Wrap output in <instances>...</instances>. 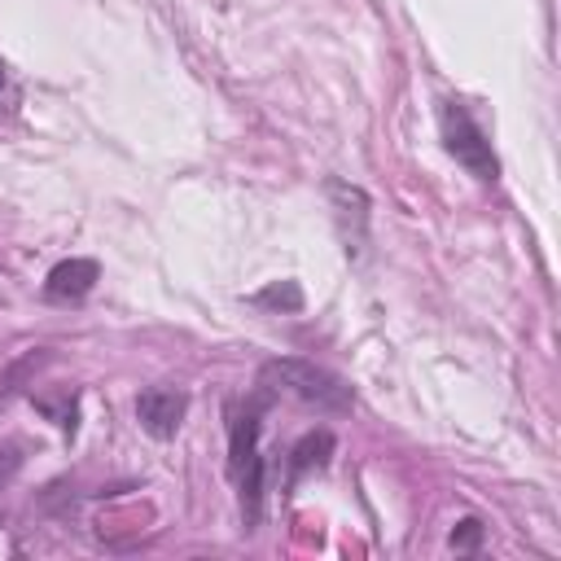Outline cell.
<instances>
[{"mask_svg":"<svg viewBox=\"0 0 561 561\" xmlns=\"http://www.w3.org/2000/svg\"><path fill=\"white\" fill-rule=\"evenodd\" d=\"M184 412H188V394L184 390H171V386H149L136 399L140 430L153 434V438H175V430L184 425Z\"/></svg>","mask_w":561,"mask_h":561,"instance_id":"obj_4","label":"cell"},{"mask_svg":"<svg viewBox=\"0 0 561 561\" xmlns=\"http://www.w3.org/2000/svg\"><path fill=\"white\" fill-rule=\"evenodd\" d=\"M438 123H443V145H447V153H451L469 175H478L482 184H491V180L500 175V162H495L491 140L482 136V127L469 118V110L456 105V101H447V105L438 110Z\"/></svg>","mask_w":561,"mask_h":561,"instance_id":"obj_3","label":"cell"},{"mask_svg":"<svg viewBox=\"0 0 561 561\" xmlns=\"http://www.w3.org/2000/svg\"><path fill=\"white\" fill-rule=\"evenodd\" d=\"M259 386L263 390H289L294 399H302L320 412H351L355 408L351 386H342L333 373H324L307 359H267L259 373Z\"/></svg>","mask_w":561,"mask_h":561,"instance_id":"obj_2","label":"cell"},{"mask_svg":"<svg viewBox=\"0 0 561 561\" xmlns=\"http://www.w3.org/2000/svg\"><path fill=\"white\" fill-rule=\"evenodd\" d=\"M4 83H9V75H4V61H0V92H4Z\"/></svg>","mask_w":561,"mask_h":561,"instance_id":"obj_9","label":"cell"},{"mask_svg":"<svg viewBox=\"0 0 561 561\" xmlns=\"http://www.w3.org/2000/svg\"><path fill=\"white\" fill-rule=\"evenodd\" d=\"M482 543V522L478 517H465L456 530H451V548H460V552H473Z\"/></svg>","mask_w":561,"mask_h":561,"instance_id":"obj_8","label":"cell"},{"mask_svg":"<svg viewBox=\"0 0 561 561\" xmlns=\"http://www.w3.org/2000/svg\"><path fill=\"white\" fill-rule=\"evenodd\" d=\"M329 456H333V434H329V430H316V434L298 438L294 451H289V486H294L307 469H324Z\"/></svg>","mask_w":561,"mask_h":561,"instance_id":"obj_6","label":"cell"},{"mask_svg":"<svg viewBox=\"0 0 561 561\" xmlns=\"http://www.w3.org/2000/svg\"><path fill=\"white\" fill-rule=\"evenodd\" d=\"M259 416L263 403H245V408H228V469L237 478L241 491V513L254 526L263 513V456H259Z\"/></svg>","mask_w":561,"mask_h":561,"instance_id":"obj_1","label":"cell"},{"mask_svg":"<svg viewBox=\"0 0 561 561\" xmlns=\"http://www.w3.org/2000/svg\"><path fill=\"white\" fill-rule=\"evenodd\" d=\"M254 302H259V307H289V311H298V307H302V294H298V285H272V289H263Z\"/></svg>","mask_w":561,"mask_h":561,"instance_id":"obj_7","label":"cell"},{"mask_svg":"<svg viewBox=\"0 0 561 561\" xmlns=\"http://www.w3.org/2000/svg\"><path fill=\"white\" fill-rule=\"evenodd\" d=\"M96 276H101L96 259H66V263H57V267L48 272L44 294H48L53 302H70V298H83V294L96 285Z\"/></svg>","mask_w":561,"mask_h":561,"instance_id":"obj_5","label":"cell"}]
</instances>
